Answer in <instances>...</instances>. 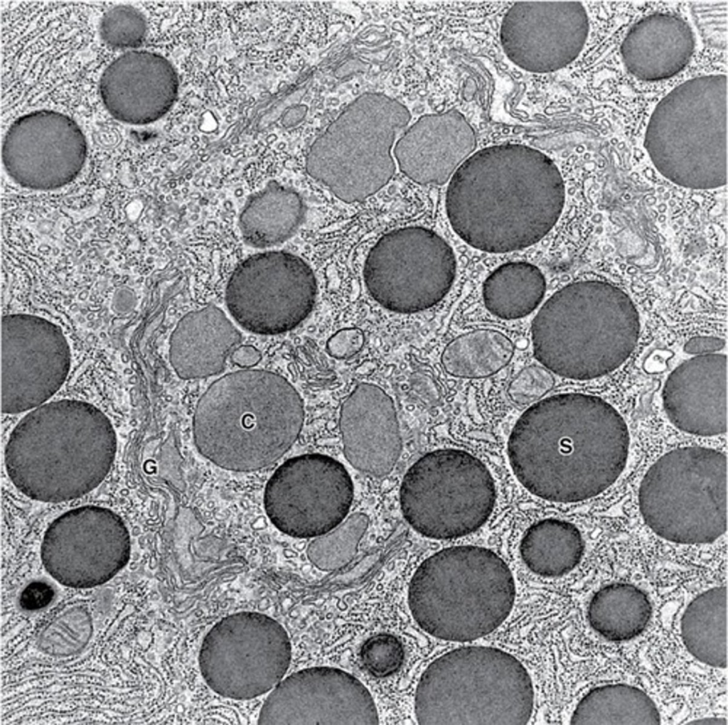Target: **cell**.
<instances>
[{
	"mask_svg": "<svg viewBox=\"0 0 728 725\" xmlns=\"http://www.w3.org/2000/svg\"><path fill=\"white\" fill-rule=\"evenodd\" d=\"M514 353L515 345L507 335L497 330L481 328L463 333L448 343L441 362L451 376L481 379L506 367Z\"/></svg>",
	"mask_w": 728,
	"mask_h": 725,
	"instance_id": "cell-28",
	"label": "cell"
},
{
	"mask_svg": "<svg viewBox=\"0 0 728 725\" xmlns=\"http://www.w3.org/2000/svg\"><path fill=\"white\" fill-rule=\"evenodd\" d=\"M404 517L435 539L462 537L479 529L493 510L496 490L486 465L460 449L429 452L406 473L400 488Z\"/></svg>",
	"mask_w": 728,
	"mask_h": 725,
	"instance_id": "cell-9",
	"label": "cell"
},
{
	"mask_svg": "<svg viewBox=\"0 0 728 725\" xmlns=\"http://www.w3.org/2000/svg\"><path fill=\"white\" fill-rule=\"evenodd\" d=\"M241 339L224 312L209 305L179 321L170 338V362L183 380L215 375L224 370L228 357Z\"/></svg>",
	"mask_w": 728,
	"mask_h": 725,
	"instance_id": "cell-24",
	"label": "cell"
},
{
	"mask_svg": "<svg viewBox=\"0 0 728 725\" xmlns=\"http://www.w3.org/2000/svg\"><path fill=\"white\" fill-rule=\"evenodd\" d=\"M450 245L434 231L408 226L382 235L370 249L363 279L384 308L409 313L428 309L449 292L456 274Z\"/></svg>",
	"mask_w": 728,
	"mask_h": 725,
	"instance_id": "cell-11",
	"label": "cell"
},
{
	"mask_svg": "<svg viewBox=\"0 0 728 725\" xmlns=\"http://www.w3.org/2000/svg\"><path fill=\"white\" fill-rule=\"evenodd\" d=\"M304 419L303 400L284 377L264 370L228 373L196 407L198 451L215 465L250 472L269 466L294 444Z\"/></svg>",
	"mask_w": 728,
	"mask_h": 725,
	"instance_id": "cell-4",
	"label": "cell"
},
{
	"mask_svg": "<svg viewBox=\"0 0 728 725\" xmlns=\"http://www.w3.org/2000/svg\"><path fill=\"white\" fill-rule=\"evenodd\" d=\"M131 539L114 511L96 505L72 509L53 520L41 544V560L60 583L90 587L113 577L128 562Z\"/></svg>",
	"mask_w": 728,
	"mask_h": 725,
	"instance_id": "cell-14",
	"label": "cell"
},
{
	"mask_svg": "<svg viewBox=\"0 0 728 725\" xmlns=\"http://www.w3.org/2000/svg\"><path fill=\"white\" fill-rule=\"evenodd\" d=\"M546 291L541 270L526 262H510L495 269L485 279L482 297L486 309L504 320L524 318L535 311Z\"/></svg>",
	"mask_w": 728,
	"mask_h": 725,
	"instance_id": "cell-27",
	"label": "cell"
},
{
	"mask_svg": "<svg viewBox=\"0 0 728 725\" xmlns=\"http://www.w3.org/2000/svg\"><path fill=\"white\" fill-rule=\"evenodd\" d=\"M284 628L267 615L240 612L217 622L201 644L198 663L208 687L219 695L247 700L272 690L290 665Z\"/></svg>",
	"mask_w": 728,
	"mask_h": 725,
	"instance_id": "cell-10",
	"label": "cell"
},
{
	"mask_svg": "<svg viewBox=\"0 0 728 725\" xmlns=\"http://www.w3.org/2000/svg\"><path fill=\"white\" fill-rule=\"evenodd\" d=\"M589 31L587 13L579 1H522L505 14L500 41L504 53L517 66L546 73L574 60Z\"/></svg>",
	"mask_w": 728,
	"mask_h": 725,
	"instance_id": "cell-19",
	"label": "cell"
},
{
	"mask_svg": "<svg viewBox=\"0 0 728 725\" xmlns=\"http://www.w3.org/2000/svg\"><path fill=\"white\" fill-rule=\"evenodd\" d=\"M306 114V109L302 106L291 108L284 115L282 123L287 127H292L299 122Z\"/></svg>",
	"mask_w": 728,
	"mask_h": 725,
	"instance_id": "cell-40",
	"label": "cell"
},
{
	"mask_svg": "<svg viewBox=\"0 0 728 725\" xmlns=\"http://www.w3.org/2000/svg\"><path fill=\"white\" fill-rule=\"evenodd\" d=\"M260 352L252 345H241L234 349L230 354L231 361L242 368L252 367L260 361Z\"/></svg>",
	"mask_w": 728,
	"mask_h": 725,
	"instance_id": "cell-39",
	"label": "cell"
},
{
	"mask_svg": "<svg viewBox=\"0 0 728 725\" xmlns=\"http://www.w3.org/2000/svg\"><path fill=\"white\" fill-rule=\"evenodd\" d=\"M359 655L361 664L369 675L384 678L401 668L405 651L402 642L396 636L383 633L368 638L362 644Z\"/></svg>",
	"mask_w": 728,
	"mask_h": 725,
	"instance_id": "cell-32",
	"label": "cell"
},
{
	"mask_svg": "<svg viewBox=\"0 0 728 725\" xmlns=\"http://www.w3.org/2000/svg\"><path fill=\"white\" fill-rule=\"evenodd\" d=\"M727 724L725 718L719 717H706L700 719H696L687 722L686 724H695V725H726Z\"/></svg>",
	"mask_w": 728,
	"mask_h": 725,
	"instance_id": "cell-41",
	"label": "cell"
},
{
	"mask_svg": "<svg viewBox=\"0 0 728 725\" xmlns=\"http://www.w3.org/2000/svg\"><path fill=\"white\" fill-rule=\"evenodd\" d=\"M178 80L172 64L147 50H129L114 59L100 80V94L107 112L129 124H145L162 117L178 95Z\"/></svg>",
	"mask_w": 728,
	"mask_h": 725,
	"instance_id": "cell-20",
	"label": "cell"
},
{
	"mask_svg": "<svg viewBox=\"0 0 728 725\" xmlns=\"http://www.w3.org/2000/svg\"><path fill=\"white\" fill-rule=\"evenodd\" d=\"M339 424L343 452L352 466L378 477L392 470L402 439L394 402L381 387L358 385L342 404Z\"/></svg>",
	"mask_w": 728,
	"mask_h": 725,
	"instance_id": "cell-21",
	"label": "cell"
},
{
	"mask_svg": "<svg viewBox=\"0 0 728 725\" xmlns=\"http://www.w3.org/2000/svg\"><path fill=\"white\" fill-rule=\"evenodd\" d=\"M368 525V517L354 513L331 531L309 544L307 557L318 569L331 571L348 564L357 552L358 545Z\"/></svg>",
	"mask_w": 728,
	"mask_h": 725,
	"instance_id": "cell-29",
	"label": "cell"
},
{
	"mask_svg": "<svg viewBox=\"0 0 728 725\" xmlns=\"http://www.w3.org/2000/svg\"><path fill=\"white\" fill-rule=\"evenodd\" d=\"M475 132L456 109L423 117L394 149L400 170L420 185H443L473 154Z\"/></svg>",
	"mask_w": 728,
	"mask_h": 725,
	"instance_id": "cell-23",
	"label": "cell"
},
{
	"mask_svg": "<svg viewBox=\"0 0 728 725\" xmlns=\"http://www.w3.org/2000/svg\"><path fill=\"white\" fill-rule=\"evenodd\" d=\"M640 331L638 310L624 291L603 281H575L554 293L532 319L533 355L559 376L592 380L629 358Z\"/></svg>",
	"mask_w": 728,
	"mask_h": 725,
	"instance_id": "cell-5",
	"label": "cell"
},
{
	"mask_svg": "<svg viewBox=\"0 0 728 725\" xmlns=\"http://www.w3.org/2000/svg\"><path fill=\"white\" fill-rule=\"evenodd\" d=\"M565 201L561 173L528 146L496 145L473 153L450 178L446 215L466 244L489 253L532 246L560 217Z\"/></svg>",
	"mask_w": 728,
	"mask_h": 725,
	"instance_id": "cell-2",
	"label": "cell"
},
{
	"mask_svg": "<svg viewBox=\"0 0 728 725\" xmlns=\"http://www.w3.org/2000/svg\"><path fill=\"white\" fill-rule=\"evenodd\" d=\"M99 32L108 45L119 49H135L141 45L147 32L142 13L130 5H117L102 16Z\"/></svg>",
	"mask_w": 728,
	"mask_h": 725,
	"instance_id": "cell-31",
	"label": "cell"
},
{
	"mask_svg": "<svg viewBox=\"0 0 728 725\" xmlns=\"http://www.w3.org/2000/svg\"><path fill=\"white\" fill-rule=\"evenodd\" d=\"M353 497L351 478L334 458L305 454L282 464L264 490V508L273 525L294 537L321 536L345 518Z\"/></svg>",
	"mask_w": 728,
	"mask_h": 725,
	"instance_id": "cell-13",
	"label": "cell"
},
{
	"mask_svg": "<svg viewBox=\"0 0 728 725\" xmlns=\"http://www.w3.org/2000/svg\"><path fill=\"white\" fill-rule=\"evenodd\" d=\"M555 383L552 372L548 369L542 365H530L510 381L507 393L510 401L518 406L533 404L543 399Z\"/></svg>",
	"mask_w": 728,
	"mask_h": 725,
	"instance_id": "cell-33",
	"label": "cell"
},
{
	"mask_svg": "<svg viewBox=\"0 0 728 725\" xmlns=\"http://www.w3.org/2000/svg\"><path fill=\"white\" fill-rule=\"evenodd\" d=\"M726 345L724 339L711 335H697L690 338L684 345L683 350L689 355H702L716 353Z\"/></svg>",
	"mask_w": 728,
	"mask_h": 725,
	"instance_id": "cell-36",
	"label": "cell"
},
{
	"mask_svg": "<svg viewBox=\"0 0 728 725\" xmlns=\"http://www.w3.org/2000/svg\"><path fill=\"white\" fill-rule=\"evenodd\" d=\"M413 390L420 400L427 406H435L439 401L440 393L434 381L428 375L417 373L412 378Z\"/></svg>",
	"mask_w": 728,
	"mask_h": 725,
	"instance_id": "cell-37",
	"label": "cell"
},
{
	"mask_svg": "<svg viewBox=\"0 0 728 725\" xmlns=\"http://www.w3.org/2000/svg\"><path fill=\"white\" fill-rule=\"evenodd\" d=\"M727 355H696L670 372L662 392L670 421L685 433L715 436L727 432Z\"/></svg>",
	"mask_w": 728,
	"mask_h": 725,
	"instance_id": "cell-22",
	"label": "cell"
},
{
	"mask_svg": "<svg viewBox=\"0 0 728 725\" xmlns=\"http://www.w3.org/2000/svg\"><path fill=\"white\" fill-rule=\"evenodd\" d=\"M630 434L619 412L598 396L560 393L532 404L518 419L507 451L512 471L530 493L577 503L604 492L626 466Z\"/></svg>",
	"mask_w": 728,
	"mask_h": 725,
	"instance_id": "cell-1",
	"label": "cell"
},
{
	"mask_svg": "<svg viewBox=\"0 0 728 725\" xmlns=\"http://www.w3.org/2000/svg\"><path fill=\"white\" fill-rule=\"evenodd\" d=\"M524 665L499 648L466 646L433 660L414 696L420 725H525L534 706Z\"/></svg>",
	"mask_w": 728,
	"mask_h": 725,
	"instance_id": "cell-7",
	"label": "cell"
},
{
	"mask_svg": "<svg viewBox=\"0 0 728 725\" xmlns=\"http://www.w3.org/2000/svg\"><path fill=\"white\" fill-rule=\"evenodd\" d=\"M317 294L314 273L299 257L284 251L255 254L241 262L226 286L232 317L262 335L287 332L311 311Z\"/></svg>",
	"mask_w": 728,
	"mask_h": 725,
	"instance_id": "cell-12",
	"label": "cell"
},
{
	"mask_svg": "<svg viewBox=\"0 0 728 725\" xmlns=\"http://www.w3.org/2000/svg\"><path fill=\"white\" fill-rule=\"evenodd\" d=\"M54 596L55 591L50 584L36 581L30 583L23 590L19 603L26 611H36L49 605Z\"/></svg>",
	"mask_w": 728,
	"mask_h": 725,
	"instance_id": "cell-35",
	"label": "cell"
},
{
	"mask_svg": "<svg viewBox=\"0 0 728 725\" xmlns=\"http://www.w3.org/2000/svg\"><path fill=\"white\" fill-rule=\"evenodd\" d=\"M363 114L361 119L355 117V124L350 119L347 124L341 115L344 130L333 123L311 146L306 161L308 174L346 203L361 202L390 181L395 171L391 153L395 133L403 127L387 128L408 119L375 124V120L370 124V117L368 122L364 119V110Z\"/></svg>",
	"mask_w": 728,
	"mask_h": 725,
	"instance_id": "cell-16",
	"label": "cell"
},
{
	"mask_svg": "<svg viewBox=\"0 0 728 725\" xmlns=\"http://www.w3.org/2000/svg\"><path fill=\"white\" fill-rule=\"evenodd\" d=\"M136 299L134 291L127 287L117 289L112 300L113 311L120 316L130 313L134 308Z\"/></svg>",
	"mask_w": 728,
	"mask_h": 725,
	"instance_id": "cell-38",
	"label": "cell"
},
{
	"mask_svg": "<svg viewBox=\"0 0 728 725\" xmlns=\"http://www.w3.org/2000/svg\"><path fill=\"white\" fill-rule=\"evenodd\" d=\"M365 341L362 330L356 328H343L333 334L326 342V350L333 358L346 359L356 355L363 348Z\"/></svg>",
	"mask_w": 728,
	"mask_h": 725,
	"instance_id": "cell-34",
	"label": "cell"
},
{
	"mask_svg": "<svg viewBox=\"0 0 728 725\" xmlns=\"http://www.w3.org/2000/svg\"><path fill=\"white\" fill-rule=\"evenodd\" d=\"M117 435L95 406L76 399L46 402L12 431L5 449L7 474L27 497L45 503L80 498L97 488L115 458Z\"/></svg>",
	"mask_w": 728,
	"mask_h": 725,
	"instance_id": "cell-3",
	"label": "cell"
},
{
	"mask_svg": "<svg viewBox=\"0 0 728 725\" xmlns=\"http://www.w3.org/2000/svg\"><path fill=\"white\" fill-rule=\"evenodd\" d=\"M69 343L60 326L32 314L1 318V412L19 414L46 402L65 382Z\"/></svg>",
	"mask_w": 728,
	"mask_h": 725,
	"instance_id": "cell-15",
	"label": "cell"
},
{
	"mask_svg": "<svg viewBox=\"0 0 728 725\" xmlns=\"http://www.w3.org/2000/svg\"><path fill=\"white\" fill-rule=\"evenodd\" d=\"M638 500L658 537L681 544L715 542L727 527L726 454L700 446L670 451L643 476Z\"/></svg>",
	"mask_w": 728,
	"mask_h": 725,
	"instance_id": "cell-8",
	"label": "cell"
},
{
	"mask_svg": "<svg viewBox=\"0 0 728 725\" xmlns=\"http://www.w3.org/2000/svg\"><path fill=\"white\" fill-rule=\"evenodd\" d=\"M260 725H378L369 690L333 667H312L283 678L264 700Z\"/></svg>",
	"mask_w": 728,
	"mask_h": 725,
	"instance_id": "cell-17",
	"label": "cell"
},
{
	"mask_svg": "<svg viewBox=\"0 0 728 725\" xmlns=\"http://www.w3.org/2000/svg\"><path fill=\"white\" fill-rule=\"evenodd\" d=\"M515 598L513 575L492 550L473 545L430 556L410 582L408 605L415 622L437 638L458 643L484 637L499 627Z\"/></svg>",
	"mask_w": 728,
	"mask_h": 725,
	"instance_id": "cell-6",
	"label": "cell"
},
{
	"mask_svg": "<svg viewBox=\"0 0 728 725\" xmlns=\"http://www.w3.org/2000/svg\"><path fill=\"white\" fill-rule=\"evenodd\" d=\"M585 542L572 523L547 518L531 525L520 544L523 562L533 573L547 578L562 576L581 562Z\"/></svg>",
	"mask_w": 728,
	"mask_h": 725,
	"instance_id": "cell-26",
	"label": "cell"
},
{
	"mask_svg": "<svg viewBox=\"0 0 728 725\" xmlns=\"http://www.w3.org/2000/svg\"><path fill=\"white\" fill-rule=\"evenodd\" d=\"M90 622L84 610H69L48 625L41 635L39 645L54 655L77 652L88 643L92 632Z\"/></svg>",
	"mask_w": 728,
	"mask_h": 725,
	"instance_id": "cell-30",
	"label": "cell"
},
{
	"mask_svg": "<svg viewBox=\"0 0 728 725\" xmlns=\"http://www.w3.org/2000/svg\"><path fill=\"white\" fill-rule=\"evenodd\" d=\"M305 213V204L296 191L270 181L248 198L238 224L247 245L265 248L289 239L302 223Z\"/></svg>",
	"mask_w": 728,
	"mask_h": 725,
	"instance_id": "cell-25",
	"label": "cell"
},
{
	"mask_svg": "<svg viewBox=\"0 0 728 725\" xmlns=\"http://www.w3.org/2000/svg\"><path fill=\"white\" fill-rule=\"evenodd\" d=\"M87 156L78 124L63 113L40 109L16 119L5 134L2 159L11 178L33 190L67 185L81 171Z\"/></svg>",
	"mask_w": 728,
	"mask_h": 725,
	"instance_id": "cell-18",
	"label": "cell"
}]
</instances>
